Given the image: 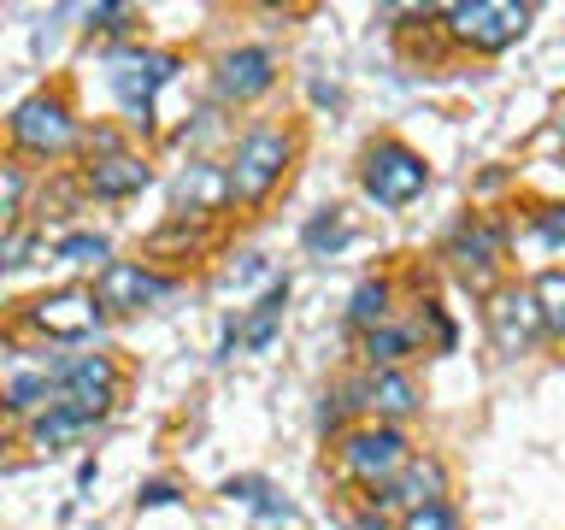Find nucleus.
<instances>
[{
    "mask_svg": "<svg viewBox=\"0 0 565 530\" xmlns=\"http://www.w3.org/2000/svg\"><path fill=\"white\" fill-rule=\"evenodd\" d=\"M536 307H542V325H547V336H565V272L559 265H547V272H536Z\"/></svg>",
    "mask_w": 565,
    "mask_h": 530,
    "instance_id": "obj_22",
    "label": "nucleus"
},
{
    "mask_svg": "<svg viewBox=\"0 0 565 530\" xmlns=\"http://www.w3.org/2000/svg\"><path fill=\"white\" fill-rule=\"evenodd\" d=\"M348 401L360 406L371 424H401L418 413V383L406 371H365V378L348 383Z\"/></svg>",
    "mask_w": 565,
    "mask_h": 530,
    "instance_id": "obj_15",
    "label": "nucleus"
},
{
    "mask_svg": "<svg viewBox=\"0 0 565 530\" xmlns=\"http://www.w3.org/2000/svg\"><path fill=\"white\" fill-rule=\"evenodd\" d=\"M24 325L42 336V342H88L106 325V307L95 295V283H65V289H47L24 300Z\"/></svg>",
    "mask_w": 565,
    "mask_h": 530,
    "instance_id": "obj_6",
    "label": "nucleus"
},
{
    "mask_svg": "<svg viewBox=\"0 0 565 530\" xmlns=\"http://www.w3.org/2000/svg\"><path fill=\"white\" fill-rule=\"evenodd\" d=\"M171 289H177V283L159 277L148 259H113V265L95 277V295H100L106 318H130V312H141V307H153V300H166Z\"/></svg>",
    "mask_w": 565,
    "mask_h": 530,
    "instance_id": "obj_13",
    "label": "nucleus"
},
{
    "mask_svg": "<svg viewBox=\"0 0 565 530\" xmlns=\"http://www.w3.org/2000/svg\"><path fill=\"white\" fill-rule=\"evenodd\" d=\"M289 159H295V130H282V124H254V130L236 141V153L224 159L236 206H259L265 194L289 177Z\"/></svg>",
    "mask_w": 565,
    "mask_h": 530,
    "instance_id": "obj_3",
    "label": "nucleus"
},
{
    "mask_svg": "<svg viewBox=\"0 0 565 530\" xmlns=\"http://www.w3.org/2000/svg\"><path fill=\"white\" fill-rule=\"evenodd\" d=\"M171 71H177V53H153V47H124V53H113V60H106V83H113L124 118H130V124H148L159 88L171 83Z\"/></svg>",
    "mask_w": 565,
    "mask_h": 530,
    "instance_id": "obj_7",
    "label": "nucleus"
},
{
    "mask_svg": "<svg viewBox=\"0 0 565 530\" xmlns=\"http://www.w3.org/2000/svg\"><path fill=\"white\" fill-rule=\"evenodd\" d=\"M24 194H30L24 159H7V166H0V224H7V230L24 224Z\"/></svg>",
    "mask_w": 565,
    "mask_h": 530,
    "instance_id": "obj_23",
    "label": "nucleus"
},
{
    "mask_svg": "<svg viewBox=\"0 0 565 530\" xmlns=\"http://www.w3.org/2000/svg\"><path fill=\"white\" fill-rule=\"evenodd\" d=\"M388 318H395V283H388V277L360 283V289H353V300H348V325L365 336V330H383Z\"/></svg>",
    "mask_w": 565,
    "mask_h": 530,
    "instance_id": "obj_20",
    "label": "nucleus"
},
{
    "mask_svg": "<svg viewBox=\"0 0 565 530\" xmlns=\"http://www.w3.org/2000/svg\"><path fill=\"white\" fill-rule=\"evenodd\" d=\"M530 18L536 12L524 0H454V7H441V30L471 53H507L512 42H524Z\"/></svg>",
    "mask_w": 565,
    "mask_h": 530,
    "instance_id": "obj_5",
    "label": "nucleus"
},
{
    "mask_svg": "<svg viewBox=\"0 0 565 530\" xmlns=\"http://www.w3.org/2000/svg\"><path fill=\"white\" fill-rule=\"evenodd\" d=\"M441 259H448V272L466 283L471 295H483V300H489L494 289H501L507 242H501V230H494L489 219H466L448 242H441Z\"/></svg>",
    "mask_w": 565,
    "mask_h": 530,
    "instance_id": "obj_8",
    "label": "nucleus"
},
{
    "mask_svg": "<svg viewBox=\"0 0 565 530\" xmlns=\"http://www.w3.org/2000/svg\"><path fill=\"white\" fill-rule=\"evenodd\" d=\"M282 307H289V283H271L254 307H247V318L242 325H230V336H224V353H236V348H271V336H277V325H282Z\"/></svg>",
    "mask_w": 565,
    "mask_h": 530,
    "instance_id": "obj_18",
    "label": "nucleus"
},
{
    "mask_svg": "<svg viewBox=\"0 0 565 530\" xmlns=\"http://www.w3.org/2000/svg\"><path fill=\"white\" fill-rule=\"evenodd\" d=\"M536 230H542V242H565V206H547V219Z\"/></svg>",
    "mask_w": 565,
    "mask_h": 530,
    "instance_id": "obj_29",
    "label": "nucleus"
},
{
    "mask_svg": "<svg viewBox=\"0 0 565 530\" xmlns=\"http://www.w3.org/2000/svg\"><path fill=\"white\" fill-rule=\"evenodd\" d=\"M136 24H141L136 7H95V12H88V30H95V35H130Z\"/></svg>",
    "mask_w": 565,
    "mask_h": 530,
    "instance_id": "obj_26",
    "label": "nucleus"
},
{
    "mask_svg": "<svg viewBox=\"0 0 565 530\" xmlns=\"http://www.w3.org/2000/svg\"><path fill=\"white\" fill-rule=\"evenodd\" d=\"M60 259L65 265H100V272H106V265H113V247H106V236H65Z\"/></svg>",
    "mask_w": 565,
    "mask_h": 530,
    "instance_id": "obj_25",
    "label": "nucleus"
},
{
    "mask_svg": "<svg viewBox=\"0 0 565 530\" xmlns=\"http://www.w3.org/2000/svg\"><path fill=\"white\" fill-rule=\"evenodd\" d=\"M212 88H218V100H230V106L271 95L277 88V53L271 47H230L218 60V71H212Z\"/></svg>",
    "mask_w": 565,
    "mask_h": 530,
    "instance_id": "obj_14",
    "label": "nucleus"
},
{
    "mask_svg": "<svg viewBox=\"0 0 565 530\" xmlns=\"http://www.w3.org/2000/svg\"><path fill=\"white\" fill-rule=\"evenodd\" d=\"M30 242H35V230H30V224L7 230V242H0V265H7V272H18V265H24V254H30Z\"/></svg>",
    "mask_w": 565,
    "mask_h": 530,
    "instance_id": "obj_28",
    "label": "nucleus"
},
{
    "mask_svg": "<svg viewBox=\"0 0 565 530\" xmlns=\"http://www.w3.org/2000/svg\"><path fill=\"white\" fill-rule=\"evenodd\" d=\"M7 141H12V159H60L83 141V124H77V106H71L65 88H35L30 100L12 106L7 118Z\"/></svg>",
    "mask_w": 565,
    "mask_h": 530,
    "instance_id": "obj_1",
    "label": "nucleus"
},
{
    "mask_svg": "<svg viewBox=\"0 0 565 530\" xmlns=\"http://www.w3.org/2000/svg\"><path fill=\"white\" fill-rule=\"evenodd\" d=\"M401 530H459V512L448 501H436V507H418V512H406Z\"/></svg>",
    "mask_w": 565,
    "mask_h": 530,
    "instance_id": "obj_27",
    "label": "nucleus"
},
{
    "mask_svg": "<svg viewBox=\"0 0 565 530\" xmlns=\"http://www.w3.org/2000/svg\"><path fill=\"white\" fill-rule=\"evenodd\" d=\"M83 194H95V201H130L153 183V166L141 153H113V159H88L77 171Z\"/></svg>",
    "mask_w": 565,
    "mask_h": 530,
    "instance_id": "obj_17",
    "label": "nucleus"
},
{
    "mask_svg": "<svg viewBox=\"0 0 565 530\" xmlns=\"http://www.w3.org/2000/svg\"><path fill=\"white\" fill-rule=\"evenodd\" d=\"M342 242H353V224H348L342 206H330L324 219L307 224V247H312V254H324V247H342Z\"/></svg>",
    "mask_w": 565,
    "mask_h": 530,
    "instance_id": "obj_24",
    "label": "nucleus"
},
{
    "mask_svg": "<svg viewBox=\"0 0 565 530\" xmlns=\"http://www.w3.org/2000/svg\"><path fill=\"white\" fill-rule=\"evenodd\" d=\"M436 501H448V466H441L436 454H413V466H406L395 484H388L383 495H377V507H388V512H418V507H436Z\"/></svg>",
    "mask_w": 565,
    "mask_h": 530,
    "instance_id": "obj_16",
    "label": "nucleus"
},
{
    "mask_svg": "<svg viewBox=\"0 0 565 530\" xmlns=\"http://www.w3.org/2000/svg\"><path fill=\"white\" fill-rule=\"evenodd\" d=\"M483 330H489L494 353H507V360L530 353L547 336L542 307H536V289H530V283H501V289L483 300Z\"/></svg>",
    "mask_w": 565,
    "mask_h": 530,
    "instance_id": "obj_9",
    "label": "nucleus"
},
{
    "mask_svg": "<svg viewBox=\"0 0 565 530\" xmlns=\"http://www.w3.org/2000/svg\"><path fill=\"white\" fill-rule=\"evenodd\" d=\"M418 342H424V318H418V325H401V318H388L383 330H365V336H360L371 371H401V365L418 353Z\"/></svg>",
    "mask_w": 565,
    "mask_h": 530,
    "instance_id": "obj_19",
    "label": "nucleus"
},
{
    "mask_svg": "<svg viewBox=\"0 0 565 530\" xmlns=\"http://www.w3.org/2000/svg\"><path fill=\"white\" fill-rule=\"evenodd\" d=\"M230 206H236V194H230V166H218V159H189V166L177 171V183H171V219L201 224V219L230 212Z\"/></svg>",
    "mask_w": 565,
    "mask_h": 530,
    "instance_id": "obj_12",
    "label": "nucleus"
},
{
    "mask_svg": "<svg viewBox=\"0 0 565 530\" xmlns=\"http://www.w3.org/2000/svg\"><path fill=\"white\" fill-rule=\"evenodd\" d=\"M95 424H88L83 413H71V406H47L42 418H30V442L35 448H47V454H60V448H71L77 436H88Z\"/></svg>",
    "mask_w": 565,
    "mask_h": 530,
    "instance_id": "obj_21",
    "label": "nucleus"
},
{
    "mask_svg": "<svg viewBox=\"0 0 565 530\" xmlns=\"http://www.w3.org/2000/svg\"><path fill=\"white\" fill-rule=\"evenodd\" d=\"M335 466H342L348 484H360L371 501L395 484V477L413 466V442L401 436V424H371L360 418L353 431H342V442H335Z\"/></svg>",
    "mask_w": 565,
    "mask_h": 530,
    "instance_id": "obj_2",
    "label": "nucleus"
},
{
    "mask_svg": "<svg viewBox=\"0 0 565 530\" xmlns=\"http://www.w3.org/2000/svg\"><path fill=\"white\" fill-rule=\"evenodd\" d=\"M360 189H365V201H377L383 212H401L430 189V159L418 148H406L401 136H383L360 153Z\"/></svg>",
    "mask_w": 565,
    "mask_h": 530,
    "instance_id": "obj_4",
    "label": "nucleus"
},
{
    "mask_svg": "<svg viewBox=\"0 0 565 530\" xmlns=\"http://www.w3.org/2000/svg\"><path fill=\"white\" fill-rule=\"evenodd\" d=\"M118 389H124V371L106 360V353H77V360H65V371H60V401L53 406H71V413H83L95 424L118 406Z\"/></svg>",
    "mask_w": 565,
    "mask_h": 530,
    "instance_id": "obj_11",
    "label": "nucleus"
},
{
    "mask_svg": "<svg viewBox=\"0 0 565 530\" xmlns=\"http://www.w3.org/2000/svg\"><path fill=\"white\" fill-rule=\"evenodd\" d=\"M60 371H65L60 353H24V348H12L7 353V413L18 424L42 418L47 406L60 401Z\"/></svg>",
    "mask_w": 565,
    "mask_h": 530,
    "instance_id": "obj_10",
    "label": "nucleus"
}]
</instances>
